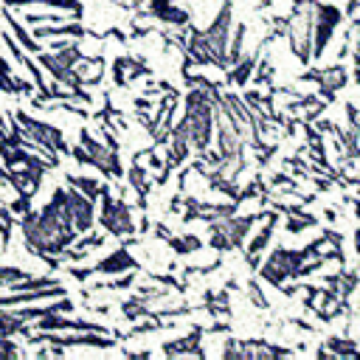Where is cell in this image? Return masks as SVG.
Here are the masks:
<instances>
[{"label":"cell","mask_w":360,"mask_h":360,"mask_svg":"<svg viewBox=\"0 0 360 360\" xmlns=\"http://www.w3.org/2000/svg\"><path fill=\"white\" fill-rule=\"evenodd\" d=\"M270 39H273V37H267V39H264V42H262L250 56H242V59L233 65V70L228 73V82H233V84H245V82L253 76V68H256V62H259V53L264 51V45H267Z\"/></svg>","instance_id":"15"},{"label":"cell","mask_w":360,"mask_h":360,"mask_svg":"<svg viewBox=\"0 0 360 360\" xmlns=\"http://www.w3.org/2000/svg\"><path fill=\"white\" fill-rule=\"evenodd\" d=\"M112 3H118V6H124V8H129V6H138L135 0H112Z\"/></svg>","instance_id":"24"},{"label":"cell","mask_w":360,"mask_h":360,"mask_svg":"<svg viewBox=\"0 0 360 360\" xmlns=\"http://www.w3.org/2000/svg\"><path fill=\"white\" fill-rule=\"evenodd\" d=\"M169 245H172L177 253H191V250H200V239H197V236H183V239L169 236Z\"/></svg>","instance_id":"21"},{"label":"cell","mask_w":360,"mask_h":360,"mask_svg":"<svg viewBox=\"0 0 360 360\" xmlns=\"http://www.w3.org/2000/svg\"><path fill=\"white\" fill-rule=\"evenodd\" d=\"M301 82H318V93H321L326 101H332L335 93L346 84V70H343L340 65H332V68H326V70H309V73H304Z\"/></svg>","instance_id":"10"},{"label":"cell","mask_w":360,"mask_h":360,"mask_svg":"<svg viewBox=\"0 0 360 360\" xmlns=\"http://www.w3.org/2000/svg\"><path fill=\"white\" fill-rule=\"evenodd\" d=\"M228 28H231V6L225 3L217 14V20L202 31L205 42H208V53H211V65L217 68H228L225 51H228Z\"/></svg>","instance_id":"8"},{"label":"cell","mask_w":360,"mask_h":360,"mask_svg":"<svg viewBox=\"0 0 360 360\" xmlns=\"http://www.w3.org/2000/svg\"><path fill=\"white\" fill-rule=\"evenodd\" d=\"M79 146L87 152V163L96 166L101 174H107V177H121V174H124L121 160H118V149H112V146L96 141L87 129L79 132Z\"/></svg>","instance_id":"6"},{"label":"cell","mask_w":360,"mask_h":360,"mask_svg":"<svg viewBox=\"0 0 360 360\" xmlns=\"http://www.w3.org/2000/svg\"><path fill=\"white\" fill-rule=\"evenodd\" d=\"M287 349L267 346L264 340H245L242 343V357H287Z\"/></svg>","instance_id":"17"},{"label":"cell","mask_w":360,"mask_h":360,"mask_svg":"<svg viewBox=\"0 0 360 360\" xmlns=\"http://www.w3.org/2000/svg\"><path fill=\"white\" fill-rule=\"evenodd\" d=\"M315 256L309 248L304 250H287V248H278L270 253V259L262 264V278L270 281L273 287H281L287 278H298V267L304 264V259Z\"/></svg>","instance_id":"3"},{"label":"cell","mask_w":360,"mask_h":360,"mask_svg":"<svg viewBox=\"0 0 360 360\" xmlns=\"http://www.w3.org/2000/svg\"><path fill=\"white\" fill-rule=\"evenodd\" d=\"M273 228H276V211L267 214V225L250 239V245H248V259H250V256H259V250L267 248V242H270V236H273Z\"/></svg>","instance_id":"18"},{"label":"cell","mask_w":360,"mask_h":360,"mask_svg":"<svg viewBox=\"0 0 360 360\" xmlns=\"http://www.w3.org/2000/svg\"><path fill=\"white\" fill-rule=\"evenodd\" d=\"M312 22H315V0H295L290 17L284 20V34L292 56L301 65L312 59Z\"/></svg>","instance_id":"2"},{"label":"cell","mask_w":360,"mask_h":360,"mask_svg":"<svg viewBox=\"0 0 360 360\" xmlns=\"http://www.w3.org/2000/svg\"><path fill=\"white\" fill-rule=\"evenodd\" d=\"M214 98H217V90H205V87H194L186 96V112L180 124L186 127L188 143L197 152L208 149L214 138Z\"/></svg>","instance_id":"1"},{"label":"cell","mask_w":360,"mask_h":360,"mask_svg":"<svg viewBox=\"0 0 360 360\" xmlns=\"http://www.w3.org/2000/svg\"><path fill=\"white\" fill-rule=\"evenodd\" d=\"M354 214H357V217H360V197H357V200H354Z\"/></svg>","instance_id":"25"},{"label":"cell","mask_w":360,"mask_h":360,"mask_svg":"<svg viewBox=\"0 0 360 360\" xmlns=\"http://www.w3.org/2000/svg\"><path fill=\"white\" fill-rule=\"evenodd\" d=\"M3 17H6V22L11 25V31H14V37H17V42H20V48H25V51H31V53H37V51H42L39 45H37V39L34 37H28L25 34V28L11 17V11L8 8H3Z\"/></svg>","instance_id":"19"},{"label":"cell","mask_w":360,"mask_h":360,"mask_svg":"<svg viewBox=\"0 0 360 360\" xmlns=\"http://www.w3.org/2000/svg\"><path fill=\"white\" fill-rule=\"evenodd\" d=\"M68 183H70L73 188H79L82 194H87L90 200H96V197L104 191V186H101L98 180H93V177H76V174H68Z\"/></svg>","instance_id":"20"},{"label":"cell","mask_w":360,"mask_h":360,"mask_svg":"<svg viewBox=\"0 0 360 360\" xmlns=\"http://www.w3.org/2000/svg\"><path fill=\"white\" fill-rule=\"evenodd\" d=\"M65 194H68V211H70V222H73L76 233H87L93 228V217H96L93 200L87 194H82L79 188H73V186L65 188Z\"/></svg>","instance_id":"9"},{"label":"cell","mask_w":360,"mask_h":360,"mask_svg":"<svg viewBox=\"0 0 360 360\" xmlns=\"http://www.w3.org/2000/svg\"><path fill=\"white\" fill-rule=\"evenodd\" d=\"M149 14L158 17L160 22H169V25H177V28H186L188 25V11L174 6V0H149Z\"/></svg>","instance_id":"11"},{"label":"cell","mask_w":360,"mask_h":360,"mask_svg":"<svg viewBox=\"0 0 360 360\" xmlns=\"http://www.w3.org/2000/svg\"><path fill=\"white\" fill-rule=\"evenodd\" d=\"M222 354H225V357H242V346H239V340H228L225 349H222Z\"/></svg>","instance_id":"22"},{"label":"cell","mask_w":360,"mask_h":360,"mask_svg":"<svg viewBox=\"0 0 360 360\" xmlns=\"http://www.w3.org/2000/svg\"><path fill=\"white\" fill-rule=\"evenodd\" d=\"M135 267H138V262L127 253V248H118L112 256H107L104 262L90 267V273H127V270H135Z\"/></svg>","instance_id":"14"},{"label":"cell","mask_w":360,"mask_h":360,"mask_svg":"<svg viewBox=\"0 0 360 360\" xmlns=\"http://www.w3.org/2000/svg\"><path fill=\"white\" fill-rule=\"evenodd\" d=\"M253 222H256L253 214H250V217H233V214L211 217V219H208V225H211V245H214L217 250L239 248Z\"/></svg>","instance_id":"4"},{"label":"cell","mask_w":360,"mask_h":360,"mask_svg":"<svg viewBox=\"0 0 360 360\" xmlns=\"http://www.w3.org/2000/svg\"><path fill=\"white\" fill-rule=\"evenodd\" d=\"M146 73H149L146 65L138 62V59H132V56H118V59L112 62V79H115L118 87H124V84H129L132 79L146 76Z\"/></svg>","instance_id":"12"},{"label":"cell","mask_w":360,"mask_h":360,"mask_svg":"<svg viewBox=\"0 0 360 360\" xmlns=\"http://www.w3.org/2000/svg\"><path fill=\"white\" fill-rule=\"evenodd\" d=\"M98 197H101V214H98V219L107 228V233H112V236H129V233H135V222H132L129 205L124 200H115L107 191V186H104V191Z\"/></svg>","instance_id":"5"},{"label":"cell","mask_w":360,"mask_h":360,"mask_svg":"<svg viewBox=\"0 0 360 360\" xmlns=\"http://www.w3.org/2000/svg\"><path fill=\"white\" fill-rule=\"evenodd\" d=\"M248 290H250V295H253V301H256V304H259V307H267V298H264V295H262V290H259V287H256V284H250V287H248Z\"/></svg>","instance_id":"23"},{"label":"cell","mask_w":360,"mask_h":360,"mask_svg":"<svg viewBox=\"0 0 360 360\" xmlns=\"http://www.w3.org/2000/svg\"><path fill=\"white\" fill-rule=\"evenodd\" d=\"M73 37V39H79V37H87L90 31L87 28H82L79 22H68V25H42V28H34V37L39 39V37Z\"/></svg>","instance_id":"16"},{"label":"cell","mask_w":360,"mask_h":360,"mask_svg":"<svg viewBox=\"0 0 360 360\" xmlns=\"http://www.w3.org/2000/svg\"><path fill=\"white\" fill-rule=\"evenodd\" d=\"M73 76L79 79L82 87H84V84H96V82H101V76H104V59H101V56L87 59V56L82 53V59L73 65Z\"/></svg>","instance_id":"13"},{"label":"cell","mask_w":360,"mask_h":360,"mask_svg":"<svg viewBox=\"0 0 360 360\" xmlns=\"http://www.w3.org/2000/svg\"><path fill=\"white\" fill-rule=\"evenodd\" d=\"M354 242H357V253H360V231H357V236H354Z\"/></svg>","instance_id":"26"},{"label":"cell","mask_w":360,"mask_h":360,"mask_svg":"<svg viewBox=\"0 0 360 360\" xmlns=\"http://www.w3.org/2000/svg\"><path fill=\"white\" fill-rule=\"evenodd\" d=\"M343 22V11L332 3H318L315 0V22H312V56H321L323 48L329 45L335 28Z\"/></svg>","instance_id":"7"}]
</instances>
